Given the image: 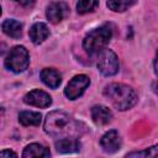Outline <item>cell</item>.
<instances>
[{
  "instance_id": "obj_1",
  "label": "cell",
  "mask_w": 158,
  "mask_h": 158,
  "mask_svg": "<svg viewBox=\"0 0 158 158\" xmlns=\"http://www.w3.org/2000/svg\"><path fill=\"white\" fill-rule=\"evenodd\" d=\"M44 131L53 138H79L85 126L63 111H52L44 120Z\"/></svg>"
},
{
  "instance_id": "obj_2",
  "label": "cell",
  "mask_w": 158,
  "mask_h": 158,
  "mask_svg": "<svg viewBox=\"0 0 158 158\" xmlns=\"http://www.w3.org/2000/svg\"><path fill=\"white\" fill-rule=\"evenodd\" d=\"M104 95L115 109L121 111L131 109L137 102L136 91L131 86L122 83L109 84L104 89Z\"/></svg>"
},
{
  "instance_id": "obj_3",
  "label": "cell",
  "mask_w": 158,
  "mask_h": 158,
  "mask_svg": "<svg viewBox=\"0 0 158 158\" xmlns=\"http://www.w3.org/2000/svg\"><path fill=\"white\" fill-rule=\"evenodd\" d=\"M112 31L109 26H101L93 31H90L83 40V48L88 54H99L109 41L111 40Z\"/></svg>"
},
{
  "instance_id": "obj_4",
  "label": "cell",
  "mask_w": 158,
  "mask_h": 158,
  "mask_svg": "<svg viewBox=\"0 0 158 158\" xmlns=\"http://www.w3.org/2000/svg\"><path fill=\"white\" fill-rule=\"evenodd\" d=\"M28 64H30V56L23 46L12 47L5 58V67L14 73L25 72Z\"/></svg>"
},
{
  "instance_id": "obj_5",
  "label": "cell",
  "mask_w": 158,
  "mask_h": 158,
  "mask_svg": "<svg viewBox=\"0 0 158 158\" xmlns=\"http://www.w3.org/2000/svg\"><path fill=\"white\" fill-rule=\"evenodd\" d=\"M118 59L115 52H112L109 48H104L101 52H99L98 57V69L102 75L111 77L115 75L118 72Z\"/></svg>"
},
{
  "instance_id": "obj_6",
  "label": "cell",
  "mask_w": 158,
  "mask_h": 158,
  "mask_svg": "<svg viewBox=\"0 0 158 158\" xmlns=\"http://www.w3.org/2000/svg\"><path fill=\"white\" fill-rule=\"evenodd\" d=\"M89 84H90V79L85 74L75 75L67 84V86L64 89V95L69 100H75V99H78L85 91V89L89 86Z\"/></svg>"
},
{
  "instance_id": "obj_7",
  "label": "cell",
  "mask_w": 158,
  "mask_h": 158,
  "mask_svg": "<svg viewBox=\"0 0 158 158\" xmlns=\"http://www.w3.org/2000/svg\"><path fill=\"white\" fill-rule=\"evenodd\" d=\"M23 101L27 105H32L36 107H48L52 104V98L46 91L35 89L25 95Z\"/></svg>"
},
{
  "instance_id": "obj_8",
  "label": "cell",
  "mask_w": 158,
  "mask_h": 158,
  "mask_svg": "<svg viewBox=\"0 0 158 158\" xmlns=\"http://www.w3.org/2000/svg\"><path fill=\"white\" fill-rule=\"evenodd\" d=\"M100 146L106 153L117 152L121 147V138H120L118 132L116 130H111L106 132L100 139Z\"/></svg>"
},
{
  "instance_id": "obj_9",
  "label": "cell",
  "mask_w": 158,
  "mask_h": 158,
  "mask_svg": "<svg viewBox=\"0 0 158 158\" xmlns=\"http://www.w3.org/2000/svg\"><path fill=\"white\" fill-rule=\"evenodd\" d=\"M68 14V6L65 2H51L47 6L46 16L52 23H59Z\"/></svg>"
},
{
  "instance_id": "obj_10",
  "label": "cell",
  "mask_w": 158,
  "mask_h": 158,
  "mask_svg": "<svg viewBox=\"0 0 158 158\" xmlns=\"http://www.w3.org/2000/svg\"><path fill=\"white\" fill-rule=\"evenodd\" d=\"M90 114H91L93 121L96 125H100V126L109 123L111 121V118H112L111 110L109 107L104 106V105H95V106H93Z\"/></svg>"
},
{
  "instance_id": "obj_11",
  "label": "cell",
  "mask_w": 158,
  "mask_h": 158,
  "mask_svg": "<svg viewBox=\"0 0 158 158\" xmlns=\"http://www.w3.org/2000/svg\"><path fill=\"white\" fill-rule=\"evenodd\" d=\"M28 35H30L31 41L35 44H40V43H42L48 37L49 30H48V27H47L46 23H43V22H36L30 28Z\"/></svg>"
},
{
  "instance_id": "obj_12",
  "label": "cell",
  "mask_w": 158,
  "mask_h": 158,
  "mask_svg": "<svg viewBox=\"0 0 158 158\" xmlns=\"http://www.w3.org/2000/svg\"><path fill=\"white\" fill-rule=\"evenodd\" d=\"M41 79L47 86H49L52 89L58 88L62 81L60 74L56 69H52V68H44L41 72Z\"/></svg>"
},
{
  "instance_id": "obj_13",
  "label": "cell",
  "mask_w": 158,
  "mask_h": 158,
  "mask_svg": "<svg viewBox=\"0 0 158 158\" xmlns=\"http://www.w3.org/2000/svg\"><path fill=\"white\" fill-rule=\"evenodd\" d=\"M56 148L60 153H73L80 149L78 138H60L56 142Z\"/></svg>"
},
{
  "instance_id": "obj_14",
  "label": "cell",
  "mask_w": 158,
  "mask_h": 158,
  "mask_svg": "<svg viewBox=\"0 0 158 158\" xmlns=\"http://www.w3.org/2000/svg\"><path fill=\"white\" fill-rule=\"evenodd\" d=\"M49 156H51L49 149L40 143H31L22 152V157L25 158H37V157H49Z\"/></svg>"
},
{
  "instance_id": "obj_15",
  "label": "cell",
  "mask_w": 158,
  "mask_h": 158,
  "mask_svg": "<svg viewBox=\"0 0 158 158\" xmlns=\"http://www.w3.org/2000/svg\"><path fill=\"white\" fill-rule=\"evenodd\" d=\"M5 35L12 38H20L22 33V25L16 20H5L1 25Z\"/></svg>"
},
{
  "instance_id": "obj_16",
  "label": "cell",
  "mask_w": 158,
  "mask_h": 158,
  "mask_svg": "<svg viewBox=\"0 0 158 158\" xmlns=\"http://www.w3.org/2000/svg\"><path fill=\"white\" fill-rule=\"evenodd\" d=\"M42 116L40 112L33 111H22L19 115V121L23 126H38L41 123Z\"/></svg>"
},
{
  "instance_id": "obj_17",
  "label": "cell",
  "mask_w": 158,
  "mask_h": 158,
  "mask_svg": "<svg viewBox=\"0 0 158 158\" xmlns=\"http://www.w3.org/2000/svg\"><path fill=\"white\" fill-rule=\"evenodd\" d=\"M137 0H107L106 5L110 10L115 12H123L136 4Z\"/></svg>"
},
{
  "instance_id": "obj_18",
  "label": "cell",
  "mask_w": 158,
  "mask_h": 158,
  "mask_svg": "<svg viewBox=\"0 0 158 158\" xmlns=\"http://www.w3.org/2000/svg\"><path fill=\"white\" fill-rule=\"evenodd\" d=\"M99 4V0H78L77 11L79 14H88L91 12Z\"/></svg>"
},
{
  "instance_id": "obj_19",
  "label": "cell",
  "mask_w": 158,
  "mask_h": 158,
  "mask_svg": "<svg viewBox=\"0 0 158 158\" xmlns=\"http://www.w3.org/2000/svg\"><path fill=\"white\" fill-rule=\"evenodd\" d=\"M156 157L157 156V146H153L148 149H144V151H141V152H132V153H128L127 157Z\"/></svg>"
},
{
  "instance_id": "obj_20",
  "label": "cell",
  "mask_w": 158,
  "mask_h": 158,
  "mask_svg": "<svg viewBox=\"0 0 158 158\" xmlns=\"http://www.w3.org/2000/svg\"><path fill=\"white\" fill-rule=\"evenodd\" d=\"M0 157H14V158H16L17 157V154L15 153V152H12V151H10V149H5V151H0Z\"/></svg>"
},
{
  "instance_id": "obj_21",
  "label": "cell",
  "mask_w": 158,
  "mask_h": 158,
  "mask_svg": "<svg viewBox=\"0 0 158 158\" xmlns=\"http://www.w3.org/2000/svg\"><path fill=\"white\" fill-rule=\"evenodd\" d=\"M14 1L20 4V5H22V6H32L36 0H14Z\"/></svg>"
},
{
  "instance_id": "obj_22",
  "label": "cell",
  "mask_w": 158,
  "mask_h": 158,
  "mask_svg": "<svg viewBox=\"0 0 158 158\" xmlns=\"http://www.w3.org/2000/svg\"><path fill=\"white\" fill-rule=\"evenodd\" d=\"M0 15H1V6H0Z\"/></svg>"
}]
</instances>
